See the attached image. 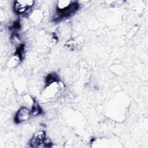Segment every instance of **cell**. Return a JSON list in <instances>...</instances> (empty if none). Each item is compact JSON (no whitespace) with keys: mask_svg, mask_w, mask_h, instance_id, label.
<instances>
[{"mask_svg":"<svg viewBox=\"0 0 148 148\" xmlns=\"http://www.w3.org/2000/svg\"><path fill=\"white\" fill-rule=\"evenodd\" d=\"M34 1H17L14 4V10L17 14H23L34 5Z\"/></svg>","mask_w":148,"mask_h":148,"instance_id":"cell-1","label":"cell"},{"mask_svg":"<svg viewBox=\"0 0 148 148\" xmlns=\"http://www.w3.org/2000/svg\"><path fill=\"white\" fill-rule=\"evenodd\" d=\"M31 115V110H30L27 107L23 106L17 112L15 116L14 120L17 123H20L28 120Z\"/></svg>","mask_w":148,"mask_h":148,"instance_id":"cell-2","label":"cell"},{"mask_svg":"<svg viewBox=\"0 0 148 148\" xmlns=\"http://www.w3.org/2000/svg\"><path fill=\"white\" fill-rule=\"evenodd\" d=\"M46 140V134L45 131H39L37 132L30 140V145L32 147H39L45 143Z\"/></svg>","mask_w":148,"mask_h":148,"instance_id":"cell-3","label":"cell"},{"mask_svg":"<svg viewBox=\"0 0 148 148\" xmlns=\"http://www.w3.org/2000/svg\"><path fill=\"white\" fill-rule=\"evenodd\" d=\"M40 112H41V109H40V106H39L38 103L34 102L32 105V110H31L32 115V114L36 115V114H39Z\"/></svg>","mask_w":148,"mask_h":148,"instance_id":"cell-4","label":"cell"}]
</instances>
